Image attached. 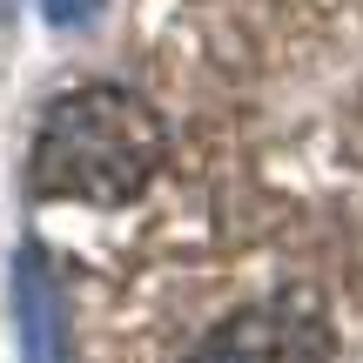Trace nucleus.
<instances>
[{
  "mask_svg": "<svg viewBox=\"0 0 363 363\" xmlns=\"http://www.w3.org/2000/svg\"><path fill=\"white\" fill-rule=\"evenodd\" d=\"M108 0H40V13H48V27H61V34H81V27L101 21Z\"/></svg>",
  "mask_w": 363,
  "mask_h": 363,
  "instance_id": "4",
  "label": "nucleus"
},
{
  "mask_svg": "<svg viewBox=\"0 0 363 363\" xmlns=\"http://www.w3.org/2000/svg\"><path fill=\"white\" fill-rule=\"evenodd\" d=\"M13 323H21L27 363H74L67 357V289L34 242L13 256Z\"/></svg>",
  "mask_w": 363,
  "mask_h": 363,
  "instance_id": "3",
  "label": "nucleus"
},
{
  "mask_svg": "<svg viewBox=\"0 0 363 363\" xmlns=\"http://www.w3.org/2000/svg\"><path fill=\"white\" fill-rule=\"evenodd\" d=\"M330 357V330L316 316L289 310V303H256L235 310L222 330H208L195 363H323Z\"/></svg>",
  "mask_w": 363,
  "mask_h": 363,
  "instance_id": "2",
  "label": "nucleus"
},
{
  "mask_svg": "<svg viewBox=\"0 0 363 363\" xmlns=\"http://www.w3.org/2000/svg\"><path fill=\"white\" fill-rule=\"evenodd\" d=\"M162 169V121L128 88H74L48 108L34 142V195L40 202H94L121 208Z\"/></svg>",
  "mask_w": 363,
  "mask_h": 363,
  "instance_id": "1",
  "label": "nucleus"
}]
</instances>
